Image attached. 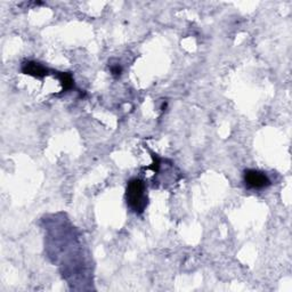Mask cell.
<instances>
[{
    "instance_id": "1",
    "label": "cell",
    "mask_w": 292,
    "mask_h": 292,
    "mask_svg": "<svg viewBox=\"0 0 292 292\" xmlns=\"http://www.w3.org/2000/svg\"><path fill=\"white\" fill-rule=\"evenodd\" d=\"M126 200L131 211L142 213L147 205L145 184L142 179L134 178L128 182L126 190Z\"/></svg>"
},
{
    "instance_id": "5",
    "label": "cell",
    "mask_w": 292,
    "mask_h": 292,
    "mask_svg": "<svg viewBox=\"0 0 292 292\" xmlns=\"http://www.w3.org/2000/svg\"><path fill=\"white\" fill-rule=\"evenodd\" d=\"M111 70H112V73L114 76L118 77V76L121 75V68L119 67V65H117V67H113Z\"/></svg>"
},
{
    "instance_id": "3",
    "label": "cell",
    "mask_w": 292,
    "mask_h": 292,
    "mask_svg": "<svg viewBox=\"0 0 292 292\" xmlns=\"http://www.w3.org/2000/svg\"><path fill=\"white\" fill-rule=\"evenodd\" d=\"M22 72L35 78H44L47 76V69L37 62H26L22 65Z\"/></svg>"
},
{
    "instance_id": "4",
    "label": "cell",
    "mask_w": 292,
    "mask_h": 292,
    "mask_svg": "<svg viewBox=\"0 0 292 292\" xmlns=\"http://www.w3.org/2000/svg\"><path fill=\"white\" fill-rule=\"evenodd\" d=\"M59 78H60L62 87H63L64 90L71 89L73 87V85H75V84H73V79H72L71 75H69V73L62 72L59 75Z\"/></svg>"
},
{
    "instance_id": "2",
    "label": "cell",
    "mask_w": 292,
    "mask_h": 292,
    "mask_svg": "<svg viewBox=\"0 0 292 292\" xmlns=\"http://www.w3.org/2000/svg\"><path fill=\"white\" fill-rule=\"evenodd\" d=\"M243 179L246 186L252 190H262L270 185V179L265 172L254 169L245 170Z\"/></svg>"
}]
</instances>
